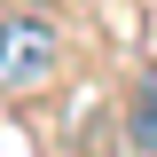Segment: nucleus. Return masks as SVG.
<instances>
[{
  "label": "nucleus",
  "mask_w": 157,
  "mask_h": 157,
  "mask_svg": "<svg viewBox=\"0 0 157 157\" xmlns=\"http://www.w3.org/2000/svg\"><path fill=\"white\" fill-rule=\"evenodd\" d=\"M126 141L157 157V78H141V86H134V102H126Z\"/></svg>",
  "instance_id": "obj_2"
},
{
  "label": "nucleus",
  "mask_w": 157,
  "mask_h": 157,
  "mask_svg": "<svg viewBox=\"0 0 157 157\" xmlns=\"http://www.w3.org/2000/svg\"><path fill=\"white\" fill-rule=\"evenodd\" d=\"M63 63V39L47 16H0V94H32Z\"/></svg>",
  "instance_id": "obj_1"
}]
</instances>
